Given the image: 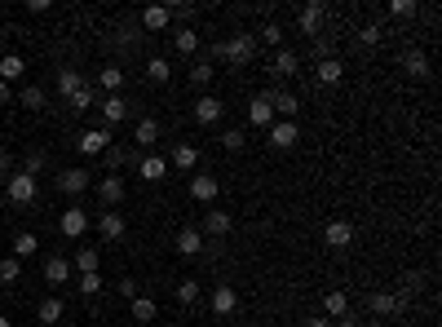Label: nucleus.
I'll return each instance as SVG.
<instances>
[{"label": "nucleus", "instance_id": "obj_1", "mask_svg": "<svg viewBox=\"0 0 442 327\" xmlns=\"http://www.w3.org/2000/svg\"><path fill=\"white\" fill-rule=\"evenodd\" d=\"M212 58H226V62H235V67H248V62L257 58V36L235 31V36H226V40L212 44Z\"/></svg>", "mask_w": 442, "mask_h": 327}, {"label": "nucleus", "instance_id": "obj_2", "mask_svg": "<svg viewBox=\"0 0 442 327\" xmlns=\"http://www.w3.org/2000/svg\"><path fill=\"white\" fill-rule=\"evenodd\" d=\"M5 195H9V204H36V195H40V186H36V177H27V173H9V182H5Z\"/></svg>", "mask_w": 442, "mask_h": 327}, {"label": "nucleus", "instance_id": "obj_3", "mask_svg": "<svg viewBox=\"0 0 442 327\" xmlns=\"http://www.w3.org/2000/svg\"><path fill=\"white\" fill-rule=\"evenodd\" d=\"M327 23V5H319V0H309L305 9H297V31L301 36H319Z\"/></svg>", "mask_w": 442, "mask_h": 327}, {"label": "nucleus", "instance_id": "obj_4", "mask_svg": "<svg viewBox=\"0 0 442 327\" xmlns=\"http://www.w3.org/2000/svg\"><path fill=\"white\" fill-rule=\"evenodd\" d=\"M323 243L332 252H345L350 243H354V226L345 221V217H336V221H327V230H323Z\"/></svg>", "mask_w": 442, "mask_h": 327}, {"label": "nucleus", "instance_id": "obj_5", "mask_svg": "<svg viewBox=\"0 0 442 327\" xmlns=\"http://www.w3.org/2000/svg\"><path fill=\"white\" fill-rule=\"evenodd\" d=\"M111 142H116V137H111L106 124H102V128H85V133H80V142H75V151H80V155H102Z\"/></svg>", "mask_w": 442, "mask_h": 327}, {"label": "nucleus", "instance_id": "obj_6", "mask_svg": "<svg viewBox=\"0 0 442 327\" xmlns=\"http://www.w3.org/2000/svg\"><path fill=\"white\" fill-rule=\"evenodd\" d=\"M226 116V102L221 97H212V93H199V102H195V124H204V128H212Z\"/></svg>", "mask_w": 442, "mask_h": 327}, {"label": "nucleus", "instance_id": "obj_7", "mask_svg": "<svg viewBox=\"0 0 442 327\" xmlns=\"http://www.w3.org/2000/svg\"><path fill=\"white\" fill-rule=\"evenodd\" d=\"M266 97H270V111H274V116H283V120H297V116H301V97H297V93L270 89Z\"/></svg>", "mask_w": 442, "mask_h": 327}, {"label": "nucleus", "instance_id": "obj_8", "mask_svg": "<svg viewBox=\"0 0 442 327\" xmlns=\"http://www.w3.org/2000/svg\"><path fill=\"white\" fill-rule=\"evenodd\" d=\"M58 230L67 235V239H80V235L89 230V212L80 208V204H71V208H67V212H62V217H58Z\"/></svg>", "mask_w": 442, "mask_h": 327}, {"label": "nucleus", "instance_id": "obj_9", "mask_svg": "<svg viewBox=\"0 0 442 327\" xmlns=\"http://www.w3.org/2000/svg\"><path fill=\"white\" fill-rule=\"evenodd\" d=\"M199 230H204V235H212V239H226V235L235 230V217H231V212H221V208H208Z\"/></svg>", "mask_w": 442, "mask_h": 327}, {"label": "nucleus", "instance_id": "obj_10", "mask_svg": "<svg viewBox=\"0 0 442 327\" xmlns=\"http://www.w3.org/2000/svg\"><path fill=\"white\" fill-rule=\"evenodd\" d=\"M208 305H212V314H217V319H226V314H235V309H239V292L231 283H217Z\"/></svg>", "mask_w": 442, "mask_h": 327}, {"label": "nucleus", "instance_id": "obj_11", "mask_svg": "<svg viewBox=\"0 0 442 327\" xmlns=\"http://www.w3.org/2000/svg\"><path fill=\"white\" fill-rule=\"evenodd\" d=\"M297 137H301L297 120H279V124H270V146H274V151H292V146H297Z\"/></svg>", "mask_w": 442, "mask_h": 327}, {"label": "nucleus", "instance_id": "obj_12", "mask_svg": "<svg viewBox=\"0 0 442 327\" xmlns=\"http://www.w3.org/2000/svg\"><path fill=\"white\" fill-rule=\"evenodd\" d=\"M173 248L182 252V257H199L204 252V230H199V226H182L177 239H173Z\"/></svg>", "mask_w": 442, "mask_h": 327}, {"label": "nucleus", "instance_id": "obj_13", "mask_svg": "<svg viewBox=\"0 0 442 327\" xmlns=\"http://www.w3.org/2000/svg\"><path fill=\"white\" fill-rule=\"evenodd\" d=\"M89 186H93V177H89L85 168H62V173H58V190H62V195H85Z\"/></svg>", "mask_w": 442, "mask_h": 327}, {"label": "nucleus", "instance_id": "obj_14", "mask_svg": "<svg viewBox=\"0 0 442 327\" xmlns=\"http://www.w3.org/2000/svg\"><path fill=\"white\" fill-rule=\"evenodd\" d=\"M97 106H102V120H106V128H111V124H120V120H128V97H124V93H106Z\"/></svg>", "mask_w": 442, "mask_h": 327}, {"label": "nucleus", "instance_id": "obj_15", "mask_svg": "<svg viewBox=\"0 0 442 327\" xmlns=\"http://www.w3.org/2000/svg\"><path fill=\"white\" fill-rule=\"evenodd\" d=\"M71 274H75V270H71V261H67V257H49V261H44V283H49V288L71 283Z\"/></svg>", "mask_w": 442, "mask_h": 327}, {"label": "nucleus", "instance_id": "obj_16", "mask_svg": "<svg viewBox=\"0 0 442 327\" xmlns=\"http://www.w3.org/2000/svg\"><path fill=\"white\" fill-rule=\"evenodd\" d=\"M124 230H128V221L120 217V212H97V235L102 239L116 243V239H124Z\"/></svg>", "mask_w": 442, "mask_h": 327}, {"label": "nucleus", "instance_id": "obj_17", "mask_svg": "<svg viewBox=\"0 0 442 327\" xmlns=\"http://www.w3.org/2000/svg\"><path fill=\"white\" fill-rule=\"evenodd\" d=\"M297 67H301V58L292 54V49H274V62H270V75H274V80L297 75Z\"/></svg>", "mask_w": 442, "mask_h": 327}, {"label": "nucleus", "instance_id": "obj_18", "mask_svg": "<svg viewBox=\"0 0 442 327\" xmlns=\"http://www.w3.org/2000/svg\"><path fill=\"white\" fill-rule=\"evenodd\" d=\"M173 23V5H151V9H142V27L146 31H168Z\"/></svg>", "mask_w": 442, "mask_h": 327}, {"label": "nucleus", "instance_id": "obj_19", "mask_svg": "<svg viewBox=\"0 0 442 327\" xmlns=\"http://www.w3.org/2000/svg\"><path fill=\"white\" fill-rule=\"evenodd\" d=\"M97 199H102L106 208H116V204L124 199V177H116V173L102 177V182H97Z\"/></svg>", "mask_w": 442, "mask_h": 327}, {"label": "nucleus", "instance_id": "obj_20", "mask_svg": "<svg viewBox=\"0 0 442 327\" xmlns=\"http://www.w3.org/2000/svg\"><path fill=\"white\" fill-rule=\"evenodd\" d=\"M314 75H319V85L332 89V85H340V80H345V62H340V58H323L319 67H314Z\"/></svg>", "mask_w": 442, "mask_h": 327}, {"label": "nucleus", "instance_id": "obj_21", "mask_svg": "<svg viewBox=\"0 0 442 327\" xmlns=\"http://www.w3.org/2000/svg\"><path fill=\"white\" fill-rule=\"evenodd\" d=\"M137 177H142V182H164V177H168V159H164V155H146L137 164Z\"/></svg>", "mask_w": 442, "mask_h": 327}, {"label": "nucleus", "instance_id": "obj_22", "mask_svg": "<svg viewBox=\"0 0 442 327\" xmlns=\"http://www.w3.org/2000/svg\"><path fill=\"white\" fill-rule=\"evenodd\" d=\"M248 120H252L257 128H270V124H274V111H270V97H266V93H257L252 102H248Z\"/></svg>", "mask_w": 442, "mask_h": 327}, {"label": "nucleus", "instance_id": "obj_23", "mask_svg": "<svg viewBox=\"0 0 442 327\" xmlns=\"http://www.w3.org/2000/svg\"><path fill=\"white\" fill-rule=\"evenodd\" d=\"M190 195H195V199H199V204H212V199H217V195H221V186H217V177H190Z\"/></svg>", "mask_w": 442, "mask_h": 327}, {"label": "nucleus", "instance_id": "obj_24", "mask_svg": "<svg viewBox=\"0 0 442 327\" xmlns=\"http://www.w3.org/2000/svg\"><path fill=\"white\" fill-rule=\"evenodd\" d=\"M36 319H40L44 327H54L58 319H67V305H62V297H44L40 309H36Z\"/></svg>", "mask_w": 442, "mask_h": 327}, {"label": "nucleus", "instance_id": "obj_25", "mask_svg": "<svg viewBox=\"0 0 442 327\" xmlns=\"http://www.w3.org/2000/svg\"><path fill=\"white\" fill-rule=\"evenodd\" d=\"M398 309H403V301L394 297V292H376V297H372V314H376V323L389 319V314H398Z\"/></svg>", "mask_w": 442, "mask_h": 327}, {"label": "nucleus", "instance_id": "obj_26", "mask_svg": "<svg viewBox=\"0 0 442 327\" xmlns=\"http://www.w3.org/2000/svg\"><path fill=\"white\" fill-rule=\"evenodd\" d=\"M195 164H199V146H190V142H182V146H173V168H182V173H190Z\"/></svg>", "mask_w": 442, "mask_h": 327}, {"label": "nucleus", "instance_id": "obj_27", "mask_svg": "<svg viewBox=\"0 0 442 327\" xmlns=\"http://www.w3.org/2000/svg\"><path fill=\"white\" fill-rule=\"evenodd\" d=\"M159 133H164L159 120L146 116V120H137V128H133V142H137V146H155V142H159Z\"/></svg>", "mask_w": 442, "mask_h": 327}, {"label": "nucleus", "instance_id": "obj_28", "mask_svg": "<svg viewBox=\"0 0 442 327\" xmlns=\"http://www.w3.org/2000/svg\"><path fill=\"white\" fill-rule=\"evenodd\" d=\"M27 75V62L18 58V54H5L0 58V80H5V85H13V80H23Z\"/></svg>", "mask_w": 442, "mask_h": 327}, {"label": "nucleus", "instance_id": "obj_29", "mask_svg": "<svg viewBox=\"0 0 442 327\" xmlns=\"http://www.w3.org/2000/svg\"><path fill=\"white\" fill-rule=\"evenodd\" d=\"M93 89H106V93H120L124 89V71L116 67V62H111V67H102V71H97V85Z\"/></svg>", "mask_w": 442, "mask_h": 327}, {"label": "nucleus", "instance_id": "obj_30", "mask_svg": "<svg viewBox=\"0 0 442 327\" xmlns=\"http://www.w3.org/2000/svg\"><path fill=\"white\" fill-rule=\"evenodd\" d=\"M323 314L327 319H345L350 314V297H345V292H327V297H323Z\"/></svg>", "mask_w": 442, "mask_h": 327}, {"label": "nucleus", "instance_id": "obj_31", "mask_svg": "<svg viewBox=\"0 0 442 327\" xmlns=\"http://www.w3.org/2000/svg\"><path fill=\"white\" fill-rule=\"evenodd\" d=\"M80 89H85V75H80L75 67H62V71H58V93L71 97V93H80Z\"/></svg>", "mask_w": 442, "mask_h": 327}, {"label": "nucleus", "instance_id": "obj_32", "mask_svg": "<svg viewBox=\"0 0 442 327\" xmlns=\"http://www.w3.org/2000/svg\"><path fill=\"white\" fill-rule=\"evenodd\" d=\"M93 102H97V89H93V85H85L80 93H71V97H67V106L75 111V116H85V111H93Z\"/></svg>", "mask_w": 442, "mask_h": 327}, {"label": "nucleus", "instance_id": "obj_33", "mask_svg": "<svg viewBox=\"0 0 442 327\" xmlns=\"http://www.w3.org/2000/svg\"><path fill=\"white\" fill-rule=\"evenodd\" d=\"M173 44H177V54H199V31H195V27H182V31H177V36H173Z\"/></svg>", "mask_w": 442, "mask_h": 327}, {"label": "nucleus", "instance_id": "obj_34", "mask_svg": "<svg viewBox=\"0 0 442 327\" xmlns=\"http://www.w3.org/2000/svg\"><path fill=\"white\" fill-rule=\"evenodd\" d=\"M403 67H407V75H412V80H424V75H429V58H424L420 49H412V54L403 58Z\"/></svg>", "mask_w": 442, "mask_h": 327}, {"label": "nucleus", "instance_id": "obj_35", "mask_svg": "<svg viewBox=\"0 0 442 327\" xmlns=\"http://www.w3.org/2000/svg\"><path fill=\"white\" fill-rule=\"evenodd\" d=\"M36 248H40V239L31 235V230H18V235H13V252H9V257H18V261H23V257H31Z\"/></svg>", "mask_w": 442, "mask_h": 327}, {"label": "nucleus", "instance_id": "obj_36", "mask_svg": "<svg viewBox=\"0 0 442 327\" xmlns=\"http://www.w3.org/2000/svg\"><path fill=\"white\" fill-rule=\"evenodd\" d=\"M168 75H173L168 58H151L146 62V80H151V85H168Z\"/></svg>", "mask_w": 442, "mask_h": 327}, {"label": "nucleus", "instance_id": "obj_37", "mask_svg": "<svg viewBox=\"0 0 442 327\" xmlns=\"http://www.w3.org/2000/svg\"><path fill=\"white\" fill-rule=\"evenodd\" d=\"M97 261H102V257H97V248H80L75 261H71V270H80V274H97Z\"/></svg>", "mask_w": 442, "mask_h": 327}, {"label": "nucleus", "instance_id": "obj_38", "mask_svg": "<svg viewBox=\"0 0 442 327\" xmlns=\"http://www.w3.org/2000/svg\"><path fill=\"white\" fill-rule=\"evenodd\" d=\"M128 305H133V319H137V323H155V314H159V305H155L151 297H133Z\"/></svg>", "mask_w": 442, "mask_h": 327}, {"label": "nucleus", "instance_id": "obj_39", "mask_svg": "<svg viewBox=\"0 0 442 327\" xmlns=\"http://www.w3.org/2000/svg\"><path fill=\"white\" fill-rule=\"evenodd\" d=\"M212 75H217V71H212V62L204 58V62H195V67H190V85L199 89V93H204V89L212 85Z\"/></svg>", "mask_w": 442, "mask_h": 327}, {"label": "nucleus", "instance_id": "obj_40", "mask_svg": "<svg viewBox=\"0 0 442 327\" xmlns=\"http://www.w3.org/2000/svg\"><path fill=\"white\" fill-rule=\"evenodd\" d=\"M18 279H23V261L5 257V261H0V283H18Z\"/></svg>", "mask_w": 442, "mask_h": 327}, {"label": "nucleus", "instance_id": "obj_41", "mask_svg": "<svg viewBox=\"0 0 442 327\" xmlns=\"http://www.w3.org/2000/svg\"><path fill=\"white\" fill-rule=\"evenodd\" d=\"M75 292H80V297H97V292H102V274H80Z\"/></svg>", "mask_w": 442, "mask_h": 327}, {"label": "nucleus", "instance_id": "obj_42", "mask_svg": "<svg viewBox=\"0 0 442 327\" xmlns=\"http://www.w3.org/2000/svg\"><path fill=\"white\" fill-rule=\"evenodd\" d=\"M177 301H182V305L199 301V279H182V283H177Z\"/></svg>", "mask_w": 442, "mask_h": 327}, {"label": "nucleus", "instance_id": "obj_43", "mask_svg": "<svg viewBox=\"0 0 442 327\" xmlns=\"http://www.w3.org/2000/svg\"><path fill=\"white\" fill-rule=\"evenodd\" d=\"M23 106H27V111H44V89H40V85H27V89H23Z\"/></svg>", "mask_w": 442, "mask_h": 327}, {"label": "nucleus", "instance_id": "obj_44", "mask_svg": "<svg viewBox=\"0 0 442 327\" xmlns=\"http://www.w3.org/2000/svg\"><path fill=\"white\" fill-rule=\"evenodd\" d=\"M221 146H226V151H243V146H248V133H243V128H226Z\"/></svg>", "mask_w": 442, "mask_h": 327}, {"label": "nucleus", "instance_id": "obj_45", "mask_svg": "<svg viewBox=\"0 0 442 327\" xmlns=\"http://www.w3.org/2000/svg\"><path fill=\"white\" fill-rule=\"evenodd\" d=\"M102 155H106V168H111V173H116V168H124V164H128V159H133V155H128V151H124V146H106V151H102Z\"/></svg>", "mask_w": 442, "mask_h": 327}, {"label": "nucleus", "instance_id": "obj_46", "mask_svg": "<svg viewBox=\"0 0 442 327\" xmlns=\"http://www.w3.org/2000/svg\"><path fill=\"white\" fill-rule=\"evenodd\" d=\"M261 40H266L270 49H283V27L279 23H266V27H261Z\"/></svg>", "mask_w": 442, "mask_h": 327}, {"label": "nucleus", "instance_id": "obj_47", "mask_svg": "<svg viewBox=\"0 0 442 327\" xmlns=\"http://www.w3.org/2000/svg\"><path fill=\"white\" fill-rule=\"evenodd\" d=\"M381 36H385V31H381V23H367L363 31H358V44H363V49H372V44H381Z\"/></svg>", "mask_w": 442, "mask_h": 327}, {"label": "nucleus", "instance_id": "obj_48", "mask_svg": "<svg viewBox=\"0 0 442 327\" xmlns=\"http://www.w3.org/2000/svg\"><path fill=\"white\" fill-rule=\"evenodd\" d=\"M389 13H394V18H416L420 5H416V0H394V5H389Z\"/></svg>", "mask_w": 442, "mask_h": 327}, {"label": "nucleus", "instance_id": "obj_49", "mask_svg": "<svg viewBox=\"0 0 442 327\" xmlns=\"http://www.w3.org/2000/svg\"><path fill=\"white\" fill-rule=\"evenodd\" d=\"M40 168H44V155H40V151H31V155H27V164H23V173H27V177H36Z\"/></svg>", "mask_w": 442, "mask_h": 327}, {"label": "nucleus", "instance_id": "obj_50", "mask_svg": "<svg viewBox=\"0 0 442 327\" xmlns=\"http://www.w3.org/2000/svg\"><path fill=\"white\" fill-rule=\"evenodd\" d=\"M120 297H124V301H133V297H137V283H133V279H124V283H120Z\"/></svg>", "mask_w": 442, "mask_h": 327}, {"label": "nucleus", "instance_id": "obj_51", "mask_svg": "<svg viewBox=\"0 0 442 327\" xmlns=\"http://www.w3.org/2000/svg\"><path fill=\"white\" fill-rule=\"evenodd\" d=\"M9 168H13V159H9L5 151H0V177H5V182H9Z\"/></svg>", "mask_w": 442, "mask_h": 327}, {"label": "nucleus", "instance_id": "obj_52", "mask_svg": "<svg viewBox=\"0 0 442 327\" xmlns=\"http://www.w3.org/2000/svg\"><path fill=\"white\" fill-rule=\"evenodd\" d=\"M301 327H332V319H305Z\"/></svg>", "mask_w": 442, "mask_h": 327}, {"label": "nucleus", "instance_id": "obj_53", "mask_svg": "<svg viewBox=\"0 0 442 327\" xmlns=\"http://www.w3.org/2000/svg\"><path fill=\"white\" fill-rule=\"evenodd\" d=\"M9 97H13V89L5 85V80H0V102H9Z\"/></svg>", "mask_w": 442, "mask_h": 327}, {"label": "nucleus", "instance_id": "obj_54", "mask_svg": "<svg viewBox=\"0 0 442 327\" xmlns=\"http://www.w3.org/2000/svg\"><path fill=\"white\" fill-rule=\"evenodd\" d=\"M0 327H13V323H9V319H0Z\"/></svg>", "mask_w": 442, "mask_h": 327}, {"label": "nucleus", "instance_id": "obj_55", "mask_svg": "<svg viewBox=\"0 0 442 327\" xmlns=\"http://www.w3.org/2000/svg\"><path fill=\"white\" fill-rule=\"evenodd\" d=\"M363 327H385V323H363Z\"/></svg>", "mask_w": 442, "mask_h": 327}]
</instances>
